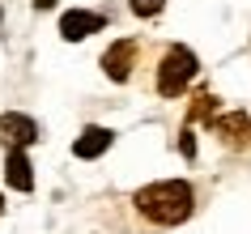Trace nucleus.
<instances>
[{"mask_svg": "<svg viewBox=\"0 0 251 234\" xmlns=\"http://www.w3.org/2000/svg\"><path fill=\"white\" fill-rule=\"evenodd\" d=\"M132 205H136V213L149 217L153 226H179V221L192 217V208H196V192H192L183 179H162V183L141 187Z\"/></svg>", "mask_w": 251, "mask_h": 234, "instance_id": "obj_1", "label": "nucleus"}, {"mask_svg": "<svg viewBox=\"0 0 251 234\" xmlns=\"http://www.w3.org/2000/svg\"><path fill=\"white\" fill-rule=\"evenodd\" d=\"M196 55L187 52V47H171V52L162 55L158 64V94L162 98H179V94L192 85V77H196Z\"/></svg>", "mask_w": 251, "mask_h": 234, "instance_id": "obj_2", "label": "nucleus"}, {"mask_svg": "<svg viewBox=\"0 0 251 234\" xmlns=\"http://www.w3.org/2000/svg\"><path fill=\"white\" fill-rule=\"evenodd\" d=\"M213 132H217V136H222L230 149H243V145H251V119L243 115V111L217 115V119H213Z\"/></svg>", "mask_w": 251, "mask_h": 234, "instance_id": "obj_3", "label": "nucleus"}, {"mask_svg": "<svg viewBox=\"0 0 251 234\" xmlns=\"http://www.w3.org/2000/svg\"><path fill=\"white\" fill-rule=\"evenodd\" d=\"M102 30V13H85V9H73V13L60 17V34H64L68 43H81L90 39V34H98Z\"/></svg>", "mask_w": 251, "mask_h": 234, "instance_id": "obj_4", "label": "nucleus"}, {"mask_svg": "<svg viewBox=\"0 0 251 234\" xmlns=\"http://www.w3.org/2000/svg\"><path fill=\"white\" fill-rule=\"evenodd\" d=\"M132 60H136V39L115 43V47H111V52L102 55L106 77H111V81H128V77H132Z\"/></svg>", "mask_w": 251, "mask_h": 234, "instance_id": "obj_5", "label": "nucleus"}, {"mask_svg": "<svg viewBox=\"0 0 251 234\" xmlns=\"http://www.w3.org/2000/svg\"><path fill=\"white\" fill-rule=\"evenodd\" d=\"M0 132L13 141V149H26V145L39 141V124L30 115H17V111H9V115H0Z\"/></svg>", "mask_w": 251, "mask_h": 234, "instance_id": "obj_6", "label": "nucleus"}, {"mask_svg": "<svg viewBox=\"0 0 251 234\" xmlns=\"http://www.w3.org/2000/svg\"><path fill=\"white\" fill-rule=\"evenodd\" d=\"M111 141H115V132H106V128H98V124H94V128H85V132L77 136V145H73V154H77L81 162H90V157L106 154V149H111Z\"/></svg>", "mask_w": 251, "mask_h": 234, "instance_id": "obj_7", "label": "nucleus"}, {"mask_svg": "<svg viewBox=\"0 0 251 234\" xmlns=\"http://www.w3.org/2000/svg\"><path fill=\"white\" fill-rule=\"evenodd\" d=\"M9 183H13L17 192H30V187H34V170H30L26 149H13V154H9Z\"/></svg>", "mask_w": 251, "mask_h": 234, "instance_id": "obj_8", "label": "nucleus"}, {"mask_svg": "<svg viewBox=\"0 0 251 234\" xmlns=\"http://www.w3.org/2000/svg\"><path fill=\"white\" fill-rule=\"evenodd\" d=\"M213 111H217V98H213L209 90H204V94H196V106H192V124H196V119H209Z\"/></svg>", "mask_w": 251, "mask_h": 234, "instance_id": "obj_9", "label": "nucleus"}, {"mask_svg": "<svg viewBox=\"0 0 251 234\" xmlns=\"http://www.w3.org/2000/svg\"><path fill=\"white\" fill-rule=\"evenodd\" d=\"M128 4H132V13H136V17H158L166 0H128Z\"/></svg>", "mask_w": 251, "mask_h": 234, "instance_id": "obj_10", "label": "nucleus"}, {"mask_svg": "<svg viewBox=\"0 0 251 234\" xmlns=\"http://www.w3.org/2000/svg\"><path fill=\"white\" fill-rule=\"evenodd\" d=\"M179 149H183V157H196V136H192V128H183V136H179Z\"/></svg>", "mask_w": 251, "mask_h": 234, "instance_id": "obj_11", "label": "nucleus"}, {"mask_svg": "<svg viewBox=\"0 0 251 234\" xmlns=\"http://www.w3.org/2000/svg\"><path fill=\"white\" fill-rule=\"evenodd\" d=\"M55 0H34V9H51Z\"/></svg>", "mask_w": 251, "mask_h": 234, "instance_id": "obj_12", "label": "nucleus"}, {"mask_svg": "<svg viewBox=\"0 0 251 234\" xmlns=\"http://www.w3.org/2000/svg\"><path fill=\"white\" fill-rule=\"evenodd\" d=\"M0 213H4V196H0Z\"/></svg>", "mask_w": 251, "mask_h": 234, "instance_id": "obj_13", "label": "nucleus"}]
</instances>
